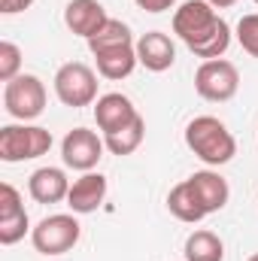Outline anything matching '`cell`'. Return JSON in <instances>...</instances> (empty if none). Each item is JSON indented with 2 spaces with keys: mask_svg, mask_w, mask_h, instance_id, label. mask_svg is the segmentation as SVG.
<instances>
[{
  "mask_svg": "<svg viewBox=\"0 0 258 261\" xmlns=\"http://www.w3.org/2000/svg\"><path fill=\"white\" fill-rule=\"evenodd\" d=\"M173 34L203 61L222 58L228 52V46H231L228 21L207 0H186L173 12Z\"/></svg>",
  "mask_w": 258,
  "mask_h": 261,
  "instance_id": "1",
  "label": "cell"
},
{
  "mask_svg": "<svg viewBox=\"0 0 258 261\" xmlns=\"http://www.w3.org/2000/svg\"><path fill=\"white\" fill-rule=\"evenodd\" d=\"M88 52L97 61V73L104 79H125L134 73L137 61V43L131 37V28L119 18H110L91 40H88Z\"/></svg>",
  "mask_w": 258,
  "mask_h": 261,
  "instance_id": "2",
  "label": "cell"
},
{
  "mask_svg": "<svg viewBox=\"0 0 258 261\" xmlns=\"http://www.w3.org/2000/svg\"><path fill=\"white\" fill-rule=\"evenodd\" d=\"M186 146L210 167H222V164H228L237 155L234 134L225 128V122H219L216 116H197V119H192L186 125Z\"/></svg>",
  "mask_w": 258,
  "mask_h": 261,
  "instance_id": "3",
  "label": "cell"
},
{
  "mask_svg": "<svg viewBox=\"0 0 258 261\" xmlns=\"http://www.w3.org/2000/svg\"><path fill=\"white\" fill-rule=\"evenodd\" d=\"M52 149V134L40 125H6L0 128V161L18 164L40 158Z\"/></svg>",
  "mask_w": 258,
  "mask_h": 261,
  "instance_id": "4",
  "label": "cell"
},
{
  "mask_svg": "<svg viewBox=\"0 0 258 261\" xmlns=\"http://www.w3.org/2000/svg\"><path fill=\"white\" fill-rule=\"evenodd\" d=\"M3 107L12 119L31 122L37 116H43V110H46V85L34 73H18L3 88Z\"/></svg>",
  "mask_w": 258,
  "mask_h": 261,
  "instance_id": "5",
  "label": "cell"
},
{
  "mask_svg": "<svg viewBox=\"0 0 258 261\" xmlns=\"http://www.w3.org/2000/svg\"><path fill=\"white\" fill-rule=\"evenodd\" d=\"M79 234H82V228H79L76 216L55 213V216H46L31 231V243L40 255H64L79 243Z\"/></svg>",
  "mask_w": 258,
  "mask_h": 261,
  "instance_id": "6",
  "label": "cell"
},
{
  "mask_svg": "<svg viewBox=\"0 0 258 261\" xmlns=\"http://www.w3.org/2000/svg\"><path fill=\"white\" fill-rule=\"evenodd\" d=\"M55 94L64 107H88L97 100V76L94 70L82 61H70V64H61L58 73H55Z\"/></svg>",
  "mask_w": 258,
  "mask_h": 261,
  "instance_id": "7",
  "label": "cell"
},
{
  "mask_svg": "<svg viewBox=\"0 0 258 261\" xmlns=\"http://www.w3.org/2000/svg\"><path fill=\"white\" fill-rule=\"evenodd\" d=\"M240 88V73L237 67L225 58H213V61H203L194 73V91L210 100V103H225L237 94Z\"/></svg>",
  "mask_w": 258,
  "mask_h": 261,
  "instance_id": "8",
  "label": "cell"
},
{
  "mask_svg": "<svg viewBox=\"0 0 258 261\" xmlns=\"http://www.w3.org/2000/svg\"><path fill=\"white\" fill-rule=\"evenodd\" d=\"M104 149H107V143L88 128L67 130V137L61 140V158H64V164L73 167V170H82V173H88V170L97 167V161L104 158Z\"/></svg>",
  "mask_w": 258,
  "mask_h": 261,
  "instance_id": "9",
  "label": "cell"
},
{
  "mask_svg": "<svg viewBox=\"0 0 258 261\" xmlns=\"http://www.w3.org/2000/svg\"><path fill=\"white\" fill-rule=\"evenodd\" d=\"M137 116H140V113H137V107L131 103V97L119 94V91L104 94V97H97V103H94V122H97V128L104 130V137L128 128Z\"/></svg>",
  "mask_w": 258,
  "mask_h": 261,
  "instance_id": "10",
  "label": "cell"
},
{
  "mask_svg": "<svg viewBox=\"0 0 258 261\" xmlns=\"http://www.w3.org/2000/svg\"><path fill=\"white\" fill-rule=\"evenodd\" d=\"M137 61L146 70H152V73H164L176 61V46H173V40L167 34L149 31V34H143L137 40Z\"/></svg>",
  "mask_w": 258,
  "mask_h": 261,
  "instance_id": "11",
  "label": "cell"
},
{
  "mask_svg": "<svg viewBox=\"0 0 258 261\" xmlns=\"http://www.w3.org/2000/svg\"><path fill=\"white\" fill-rule=\"evenodd\" d=\"M107 21H110V15H107V9L97 0H70L64 6V24L76 37L91 40Z\"/></svg>",
  "mask_w": 258,
  "mask_h": 261,
  "instance_id": "12",
  "label": "cell"
},
{
  "mask_svg": "<svg viewBox=\"0 0 258 261\" xmlns=\"http://www.w3.org/2000/svg\"><path fill=\"white\" fill-rule=\"evenodd\" d=\"M107 197V176L100 173H82L73 186H70V195H67V206L76 213V216H88L94 213Z\"/></svg>",
  "mask_w": 258,
  "mask_h": 261,
  "instance_id": "13",
  "label": "cell"
},
{
  "mask_svg": "<svg viewBox=\"0 0 258 261\" xmlns=\"http://www.w3.org/2000/svg\"><path fill=\"white\" fill-rule=\"evenodd\" d=\"M28 192L37 203H58L70 195V179L61 167H40L28 179Z\"/></svg>",
  "mask_w": 258,
  "mask_h": 261,
  "instance_id": "14",
  "label": "cell"
},
{
  "mask_svg": "<svg viewBox=\"0 0 258 261\" xmlns=\"http://www.w3.org/2000/svg\"><path fill=\"white\" fill-rule=\"evenodd\" d=\"M189 182H192L194 195H197V200H200V206H203L207 216L219 213L228 203V197H231V189H228L225 176H219L216 170H197V173L189 176Z\"/></svg>",
  "mask_w": 258,
  "mask_h": 261,
  "instance_id": "15",
  "label": "cell"
},
{
  "mask_svg": "<svg viewBox=\"0 0 258 261\" xmlns=\"http://www.w3.org/2000/svg\"><path fill=\"white\" fill-rule=\"evenodd\" d=\"M167 210H170L179 222H186V225H194V222H200V219L207 216L189 179H183L179 186L170 189V195H167Z\"/></svg>",
  "mask_w": 258,
  "mask_h": 261,
  "instance_id": "16",
  "label": "cell"
},
{
  "mask_svg": "<svg viewBox=\"0 0 258 261\" xmlns=\"http://www.w3.org/2000/svg\"><path fill=\"white\" fill-rule=\"evenodd\" d=\"M225 258V243L213 231H194L186 240V261H222Z\"/></svg>",
  "mask_w": 258,
  "mask_h": 261,
  "instance_id": "17",
  "label": "cell"
},
{
  "mask_svg": "<svg viewBox=\"0 0 258 261\" xmlns=\"http://www.w3.org/2000/svg\"><path fill=\"white\" fill-rule=\"evenodd\" d=\"M143 137H146V122H143V116H137L128 128L116 130V134H107L104 143H107V149H110L113 155L122 158V155H134V152L140 149Z\"/></svg>",
  "mask_w": 258,
  "mask_h": 261,
  "instance_id": "18",
  "label": "cell"
},
{
  "mask_svg": "<svg viewBox=\"0 0 258 261\" xmlns=\"http://www.w3.org/2000/svg\"><path fill=\"white\" fill-rule=\"evenodd\" d=\"M237 43L243 46L246 55L258 58V12H249L237 21Z\"/></svg>",
  "mask_w": 258,
  "mask_h": 261,
  "instance_id": "19",
  "label": "cell"
},
{
  "mask_svg": "<svg viewBox=\"0 0 258 261\" xmlns=\"http://www.w3.org/2000/svg\"><path fill=\"white\" fill-rule=\"evenodd\" d=\"M28 228H31V222H28V210L18 213V216H12V219H0V243H3V246L18 243V240L28 234Z\"/></svg>",
  "mask_w": 258,
  "mask_h": 261,
  "instance_id": "20",
  "label": "cell"
},
{
  "mask_svg": "<svg viewBox=\"0 0 258 261\" xmlns=\"http://www.w3.org/2000/svg\"><path fill=\"white\" fill-rule=\"evenodd\" d=\"M21 67V49L15 43H0V79L12 82Z\"/></svg>",
  "mask_w": 258,
  "mask_h": 261,
  "instance_id": "21",
  "label": "cell"
},
{
  "mask_svg": "<svg viewBox=\"0 0 258 261\" xmlns=\"http://www.w3.org/2000/svg\"><path fill=\"white\" fill-rule=\"evenodd\" d=\"M18 213H24L21 195H18L9 182H3V186H0V219H12V216H18Z\"/></svg>",
  "mask_w": 258,
  "mask_h": 261,
  "instance_id": "22",
  "label": "cell"
},
{
  "mask_svg": "<svg viewBox=\"0 0 258 261\" xmlns=\"http://www.w3.org/2000/svg\"><path fill=\"white\" fill-rule=\"evenodd\" d=\"M143 12H164V9H173L176 0H134Z\"/></svg>",
  "mask_w": 258,
  "mask_h": 261,
  "instance_id": "23",
  "label": "cell"
},
{
  "mask_svg": "<svg viewBox=\"0 0 258 261\" xmlns=\"http://www.w3.org/2000/svg\"><path fill=\"white\" fill-rule=\"evenodd\" d=\"M31 3H34V0H0V12H3V15H15V12L31 9Z\"/></svg>",
  "mask_w": 258,
  "mask_h": 261,
  "instance_id": "24",
  "label": "cell"
},
{
  "mask_svg": "<svg viewBox=\"0 0 258 261\" xmlns=\"http://www.w3.org/2000/svg\"><path fill=\"white\" fill-rule=\"evenodd\" d=\"M210 6H216V9H228V6H234L237 0H207Z\"/></svg>",
  "mask_w": 258,
  "mask_h": 261,
  "instance_id": "25",
  "label": "cell"
},
{
  "mask_svg": "<svg viewBox=\"0 0 258 261\" xmlns=\"http://www.w3.org/2000/svg\"><path fill=\"white\" fill-rule=\"evenodd\" d=\"M249 261H258V252H255V255H249Z\"/></svg>",
  "mask_w": 258,
  "mask_h": 261,
  "instance_id": "26",
  "label": "cell"
},
{
  "mask_svg": "<svg viewBox=\"0 0 258 261\" xmlns=\"http://www.w3.org/2000/svg\"><path fill=\"white\" fill-rule=\"evenodd\" d=\"M255 3H258V0H255Z\"/></svg>",
  "mask_w": 258,
  "mask_h": 261,
  "instance_id": "27",
  "label": "cell"
}]
</instances>
